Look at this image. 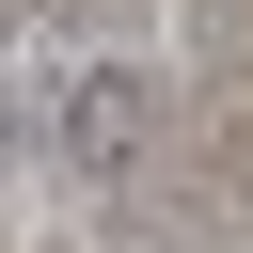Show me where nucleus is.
I'll list each match as a JSON object with an SVG mask.
<instances>
[{"label":"nucleus","instance_id":"f257e3e1","mask_svg":"<svg viewBox=\"0 0 253 253\" xmlns=\"http://www.w3.org/2000/svg\"><path fill=\"white\" fill-rule=\"evenodd\" d=\"M158 142V63H79L63 79V158H126Z\"/></svg>","mask_w":253,"mask_h":253}]
</instances>
